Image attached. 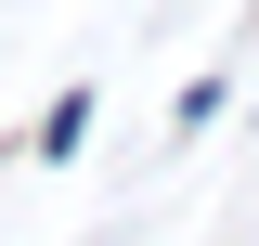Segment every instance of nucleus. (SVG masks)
Masks as SVG:
<instances>
[]
</instances>
